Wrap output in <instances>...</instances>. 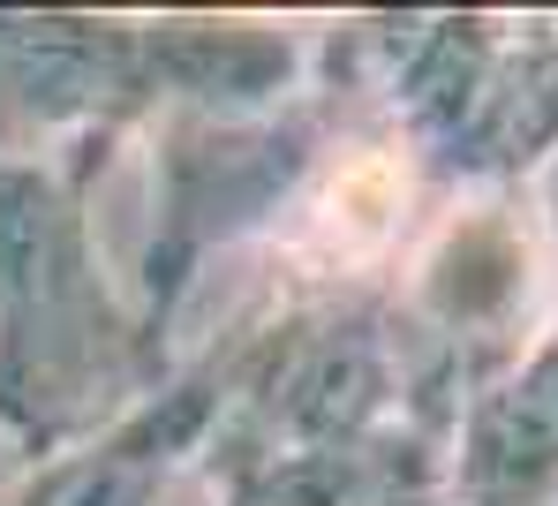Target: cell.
<instances>
[{
	"instance_id": "1",
	"label": "cell",
	"mask_w": 558,
	"mask_h": 506,
	"mask_svg": "<svg viewBox=\"0 0 558 506\" xmlns=\"http://www.w3.org/2000/svg\"><path fill=\"white\" fill-rule=\"evenodd\" d=\"M106 152L0 159V431L38 461L92 446L136 401L144 333L113 310L84 227V190Z\"/></svg>"
},
{
	"instance_id": "2",
	"label": "cell",
	"mask_w": 558,
	"mask_h": 506,
	"mask_svg": "<svg viewBox=\"0 0 558 506\" xmlns=\"http://www.w3.org/2000/svg\"><path fill=\"white\" fill-rule=\"evenodd\" d=\"M279 46L211 23H69L0 15V159H38L53 136L69 152H106L129 113L189 92L227 61H265Z\"/></svg>"
},
{
	"instance_id": "3",
	"label": "cell",
	"mask_w": 558,
	"mask_h": 506,
	"mask_svg": "<svg viewBox=\"0 0 558 506\" xmlns=\"http://www.w3.org/2000/svg\"><path fill=\"white\" fill-rule=\"evenodd\" d=\"M219 386H227V356H211L167 401H144V408H129L121 423H106L92 446L38 461L23 477V492H8L0 506H144L159 492L167 461L182 454L189 438H196V423L211 415Z\"/></svg>"
}]
</instances>
